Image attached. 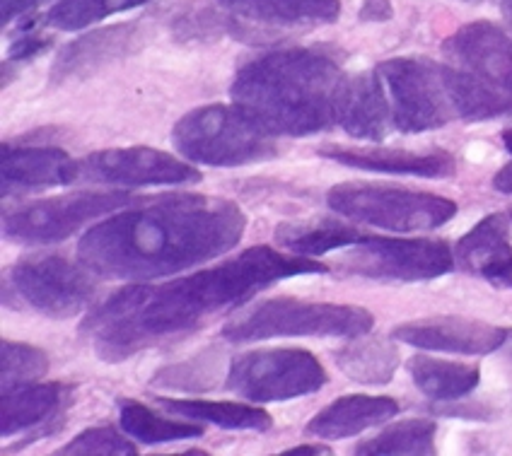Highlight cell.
<instances>
[{
	"label": "cell",
	"instance_id": "1",
	"mask_svg": "<svg viewBox=\"0 0 512 456\" xmlns=\"http://www.w3.org/2000/svg\"><path fill=\"white\" fill-rule=\"evenodd\" d=\"M327 271L331 266L312 256H285L271 247H252L196 276L162 285H128L114 292L83 321V333L102 360L124 362L155 343L235 312L256 292L285 278Z\"/></svg>",
	"mask_w": 512,
	"mask_h": 456
},
{
	"label": "cell",
	"instance_id": "2",
	"mask_svg": "<svg viewBox=\"0 0 512 456\" xmlns=\"http://www.w3.org/2000/svg\"><path fill=\"white\" fill-rule=\"evenodd\" d=\"M244 227L240 206L225 198L162 196L97 222L78 256L95 276L148 283L228 254Z\"/></svg>",
	"mask_w": 512,
	"mask_h": 456
},
{
	"label": "cell",
	"instance_id": "3",
	"mask_svg": "<svg viewBox=\"0 0 512 456\" xmlns=\"http://www.w3.org/2000/svg\"><path fill=\"white\" fill-rule=\"evenodd\" d=\"M348 78L322 49H278L237 70L232 102L276 136H312L339 124Z\"/></svg>",
	"mask_w": 512,
	"mask_h": 456
},
{
	"label": "cell",
	"instance_id": "4",
	"mask_svg": "<svg viewBox=\"0 0 512 456\" xmlns=\"http://www.w3.org/2000/svg\"><path fill=\"white\" fill-rule=\"evenodd\" d=\"M442 51L459 119L512 116V37L505 29L493 22H471L459 27Z\"/></svg>",
	"mask_w": 512,
	"mask_h": 456
},
{
	"label": "cell",
	"instance_id": "5",
	"mask_svg": "<svg viewBox=\"0 0 512 456\" xmlns=\"http://www.w3.org/2000/svg\"><path fill=\"white\" fill-rule=\"evenodd\" d=\"M278 136L261 126L240 104L199 107L177 121L172 143L196 165L242 167L278 155Z\"/></svg>",
	"mask_w": 512,
	"mask_h": 456
},
{
	"label": "cell",
	"instance_id": "6",
	"mask_svg": "<svg viewBox=\"0 0 512 456\" xmlns=\"http://www.w3.org/2000/svg\"><path fill=\"white\" fill-rule=\"evenodd\" d=\"M375 317L356 304L305 302L273 297L232 314L223 326V338L232 343L269 341L285 336H343L358 338L372 331Z\"/></svg>",
	"mask_w": 512,
	"mask_h": 456
},
{
	"label": "cell",
	"instance_id": "7",
	"mask_svg": "<svg viewBox=\"0 0 512 456\" xmlns=\"http://www.w3.org/2000/svg\"><path fill=\"white\" fill-rule=\"evenodd\" d=\"M327 203L334 213L353 222L389 232H430L457 215V203L426 191L389 184L348 181L329 189Z\"/></svg>",
	"mask_w": 512,
	"mask_h": 456
},
{
	"label": "cell",
	"instance_id": "8",
	"mask_svg": "<svg viewBox=\"0 0 512 456\" xmlns=\"http://www.w3.org/2000/svg\"><path fill=\"white\" fill-rule=\"evenodd\" d=\"M387 92L394 128L401 133H426L459 119L445 63L428 58H389L375 68Z\"/></svg>",
	"mask_w": 512,
	"mask_h": 456
},
{
	"label": "cell",
	"instance_id": "9",
	"mask_svg": "<svg viewBox=\"0 0 512 456\" xmlns=\"http://www.w3.org/2000/svg\"><path fill=\"white\" fill-rule=\"evenodd\" d=\"M327 370L302 348L252 350L230 362L225 389L252 403H276L317 394Z\"/></svg>",
	"mask_w": 512,
	"mask_h": 456
},
{
	"label": "cell",
	"instance_id": "10",
	"mask_svg": "<svg viewBox=\"0 0 512 456\" xmlns=\"http://www.w3.org/2000/svg\"><path fill=\"white\" fill-rule=\"evenodd\" d=\"M97 285L73 261L58 254L27 256L5 276V295L54 319H68L85 312L95 300Z\"/></svg>",
	"mask_w": 512,
	"mask_h": 456
},
{
	"label": "cell",
	"instance_id": "11",
	"mask_svg": "<svg viewBox=\"0 0 512 456\" xmlns=\"http://www.w3.org/2000/svg\"><path fill=\"white\" fill-rule=\"evenodd\" d=\"M346 256L336 268L351 276L375 280H433L455 268V254L442 239H399L363 235L356 244L346 247Z\"/></svg>",
	"mask_w": 512,
	"mask_h": 456
},
{
	"label": "cell",
	"instance_id": "12",
	"mask_svg": "<svg viewBox=\"0 0 512 456\" xmlns=\"http://www.w3.org/2000/svg\"><path fill=\"white\" fill-rule=\"evenodd\" d=\"M131 203L128 194H73L49 201L29 203L25 208H17L5 215L3 232L10 242L17 244H54L63 242L87 222L114 213L116 208H124Z\"/></svg>",
	"mask_w": 512,
	"mask_h": 456
},
{
	"label": "cell",
	"instance_id": "13",
	"mask_svg": "<svg viewBox=\"0 0 512 456\" xmlns=\"http://www.w3.org/2000/svg\"><path fill=\"white\" fill-rule=\"evenodd\" d=\"M199 169L153 148L92 152L78 160V181L109 186H172L199 181Z\"/></svg>",
	"mask_w": 512,
	"mask_h": 456
},
{
	"label": "cell",
	"instance_id": "14",
	"mask_svg": "<svg viewBox=\"0 0 512 456\" xmlns=\"http://www.w3.org/2000/svg\"><path fill=\"white\" fill-rule=\"evenodd\" d=\"M508 333L510 331L486 324V321L462 317H430L397 326L392 331V338L421 350H438V353L459 355H488L496 353L508 341Z\"/></svg>",
	"mask_w": 512,
	"mask_h": 456
},
{
	"label": "cell",
	"instance_id": "15",
	"mask_svg": "<svg viewBox=\"0 0 512 456\" xmlns=\"http://www.w3.org/2000/svg\"><path fill=\"white\" fill-rule=\"evenodd\" d=\"M138 42H141V27L136 22L104 27L85 34V37L68 44L66 49H61V54L56 56V63L51 66V83L61 85L66 80H83L95 70L131 54Z\"/></svg>",
	"mask_w": 512,
	"mask_h": 456
},
{
	"label": "cell",
	"instance_id": "16",
	"mask_svg": "<svg viewBox=\"0 0 512 456\" xmlns=\"http://www.w3.org/2000/svg\"><path fill=\"white\" fill-rule=\"evenodd\" d=\"M78 181V160L66 150L49 145H13L3 148V191L49 189Z\"/></svg>",
	"mask_w": 512,
	"mask_h": 456
},
{
	"label": "cell",
	"instance_id": "17",
	"mask_svg": "<svg viewBox=\"0 0 512 456\" xmlns=\"http://www.w3.org/2000/svg\"><path fill=\"white\" fill-rule=\"evenodd\" d=\"M455 259L471 276L512 288V244L508 237V218L491 213L457 242Z\"/></svg>",
	"mask_w": 512,
	"mask_h": 456
},
{
	"label": "cell",
	"instance_id": "18",
	"mask_svg": "<svg viewBox=\"0 0 512 456\" xmlns=\"http://www.w3.org/2000/svg\"><path fill=\"white\" fill-rule=\"evenodd\" d=\"M319 155L339 165L380 174H406V177H450L455 160L447 152H411L392 148H324Z\"/></svg>",
	"mask_w": 512,
	"mask_h": 456
},
{
	"label": "cell",
	"instance_id": "19",
	"mask_svg": "<svg viewBox=\"0 0 512 456\" xmlns=\"http://www.w3.org/2000/svg\"><path fill=\"white\" fill-rule=\"evenodd\" d=\"M397 413L399 403L389 396H341L314 415L305 432L319 440H346V437L360 435V432L387 423Z\"/></svg>",
	"mask_w": 512,
	"mask_h": 456
},
{
	"label": "cell",
	"instance_id": "20",
	"mask_svg": "<svg viewBox=\"0 0 512 456\" xmlns=\"http://www.w3.org/2000/svg\"><path fill=\"white\" fill-rule=\"evenodd\" d=\"M339 124L348 136L360 140H382L392 131V109H389L387 92L375 70L348 78L341 99Z\"/></svg>",
	"mask_w": 512,
	"mask_h": 456
},
{
	"label": "cell",
	"instance_id": "21",
	"mask_svg": "<svg viewBox=\"0 0 512 456\" xmlns=\"http://www.w3.org/2000/svg\"><path fill=\"white\" fill-rule=\"evenodd\" d=\"M232 15L271 27L331 25L341 15V0H218Z\"/></svg>",
	"mask_w": 512,
	"mask_h": 456
},
{
	"label": "cell",
	"instance_id": "22",
	"mask_svg": "<svg viewBox=\"0 0 512 456\" xmlns=\"http://www.w3.org/2000/svg\"><path fill=\"white\" fill-rule=\"evenodd\" d=\"M68 389L58 382H29L3 391V437L25 432L61 408Z\"/></svg>",
	"mask_w": 512,
	"mask_h": 456
},
{
	"label": "cell",
	"instance_id": "23",
	"mask_svg": "<svg viewBox=\"0 0 512 456\" xmlns=\"http://www.w3.org/2000/svg\"><path fill=\"white\" fill-rule=\"evenodd\" d=\"M409 374L418 389L433 401H457L479 387L481 372L474 365L438 360L430 355H413Z\"/></svg>",
	"mask_w": 512,
	"mask_h": 456
},
{
	"label": "cell",
	"instance_id": "24",
	"mask_svg": "<svg viewBox=\"0 0 512 456\" xmlns=\"http://www.w3.org/2000/svg\"><path fill=\"white\" fill-rule=\"evenodd\" d=\"M336 365L353 382L382 387L392 382L397 374L399 350L382 338H370V341H358L341 348L336 353Z\"/></svg>",
	"mask_w": 512,
	"mask_h": 456
},
{
	"label": "cell",
	"instance_id": "25",
	"mask_svg": "<svg viewBox=\"0 0 512 456\" xmlns=\"http://www.w3.org/2000/svg\"><path fill=\"white\" fill-rule=\"evenodd\" d=\"M157 403L170 408L172 413L184 418L203 420V423L218 425L225 430H256L266 432L273 428V418L266 411L244 403L230 401H201V399H157Z\"/></svg>",
	"mask_w": 512,
	"mask_h": 456
},
{
	"label": "cell",
	"instance_id": "26",
	"mask_svg": "<svg viewBox=\"0 0 512 456\" xmlns=\"http://www.w3.org/2000/svg\"><path fill=\"white\" fill-rule=\"evenodd\" d=\"M435 428L433 420L413 418L401 420L397 425H389L380 435L363 442L356 449L358 456H426L435 454Z\"/></svg>",
	"mask_w": 512,
	"mask_h": 456
},
{
	"label": "cell",
	"instance_id": "27",
	"mask_svg": "<svg viewBox=\"0 0 512 456\" xmlns=\"http://www.w3.org/2000/svg\"><path fill=\"white\" fill-rule=\"evenodd\" d=\"M119 423L126 435L143 444H165L191 440V437H201L203 430L199 425L179 423V420L162 418L148 406L136 401H124L119 408Z\"/></svg>",
	"mask_w": 512,
	"mask_h": 456
},
{
	"label": "cell",
	"instance_id": "28",
	"mask_svg": "<svg viewBox=\"0 0 512 456\" xmlns=\"http://www.w3.org/2000/svg\"><path fill=\"white\" fill-rule=\"evenodd\" d=\"M276 239L281 247H285L293 254L300 256H317L331 254V251H341L351 244H356L363 235L356 230H348V227L336 225H317V227H300V225H283L278 227Z\"/></svg>",
	"mask_w": 512,
	"mask_h": 456
},
{
	"label": "cell",
	"instance_id": "29",
	"mask_svg": "<svg viewBox=\"0 0 512 456\" xmlns=\"http://www.w3.org/2000/svg\"><path fill=\"white\" fill-rule=\"evenodd\" d=\"M145 3H150V0H58L46 13L44 22L49 27L61 29V32H75V29H85Z\"/></svg>",
	"mask_w": 512,
	"mask_h": 456
},
{
	"label": "cell",
	"instance_id": "30",
	"mask_svg": "<svg viewBox=\"0 0 512 456\" xmlns=\"http://www.w3.org/2000/svg\"><path fill=\"white\" fill-rule=\"evenodd\" d=\"M49 372V358L44 350L29 343L3 341V391L42 379Z\"/></svg>",
	"mask_w": 512,
	"mask_h": 456
},
{
	"label": "cell",
	"instance_id": "31",
	"mask_svg": "<svg viewBox=\"0 0 512 456\" xmlns=\"http://www.w3.org/2000/svg\"><path fill=\"white\" fill-rule=\"evenodd\" d=\"M136 452V444L114 428H90L61 449L66 456H133Z\"/></svg>",
	"mask_w": 512,
	"mask_h": 456
},
{
	"label": "cell",
	"instance_id": "32",
	"mask_svg": "<svg viewBox=\"0 0 512 456\" xmlns=\"http://www.w3.org/2000/svg\"><path fill=\"white\" fill-rule=\"evenodd\" d=\"M51 39L42 34V29H34V27H25V32L20 29V37L15 39L13 44H10L8 49V58L10 61H17V63H25V61H32L34 56H39L42 51L49 49Z\"/></svg>",
	"mask_w": 512,
	"mask_h": 456
},
{
	"label": "cell",
	"instance_id": "33",
	"mask_svg": "<svg viewBox=\"0 0 512 456\" xmlns=\"http://www.w3.org/2000/svg\"><path fill=\"white\" fill-rule=\"evenodd\" d=\"M49 3V0H0V17H3V25H13L17 17H25L37 10L39 5Z\"/></svg>",
	"mask_w": 512,
	"mask_h": 456
},
{
	"label": "cell",
	"instance_id": "34",
	"mask_svg": "<svg viewBox=\"0 0 512 456\" xmlns=\"http://www.w3.org/2000/svg\"><path fill=\"white\" fill-rule=\"evenodd\" d=\"M392 17V3L389 0H365L360 8L363 22H387Z\"/></svg>",
	"mask_w": 512,
	"mask_h": 456
},
{
	"label": "cell",
	"instance_id": "35",
	"mask_svg": "<svg viewBox=\"0 0 512 456\" xmlns=\"http://www.w3.org/2000/svg\"><path fill=\"white\" fill-rule=\"evenodd\" d=\"M493 186H496L498 191H503V194H512V162L493 177Z\"/></svg>",
	"mask_w": 512,
	"mask_h": 456
},
{
	"label": "cell",
	"instance_id": "36",
	"mask_svg": "<svg viewBox=\"0 0 512 456\" xmlns=\"http://www.w3.org/2000/svg\"><path fill=\"white\" fill-rule=\"evenodd\" d=\"M319 454H331V449L327 447H293V449H285L281 456H319Z\"/></svg>",
	"mask_w": 512,
	"mask_h": 456
},
{
	"label": "cell",
	"instance_id": "37",
	"mask_svg": "<svg viewBox=\"0 0 512 456\" xmlns=\"http://www.w3.org/2000/svg\"><path fill=\"white\" fill-rule=\"evenodd\" d=\"M503 145H505V150H508L512 155V128H510V131L503 133Z\"/></svg>",
	"mask_w": 512,
	"mask_h": 456
},
{
	"label": "cell",
	"instance_id": "38",
	"mask_svg": "<svg viewBox=\"0 0 512 456\" xmlns=\"http://www.w3.org/2000/svg\"><path fill=\"white\" fill-rule=\"evenodd\" d=\"M503 15L508 17V22L512 25V0H503Z\"/></svg>",
	"mask_w": 512,
	"mask_h": 456
},
{
	"label": "cell",
	"instance_id": "39",
	"mask_svg": "<svg viewBox=\"0 0 512 456\" xmlns=\"http://www.w3.org/2000/svg\"><path fill=\"white\" fill-rule=\"evenodd\" d=\"M464 3H479V0H464Z\"/></svg>",
	"mask_w": 512,
	"mask_h": 456
},
{
	"label": "cell",
	"instance_id": "40",
	"mask_svg": "<svg viewBox=\"0 0 512 456\" xmlns=\"http://www.w3.org/2000/svg\"><path fill=\"white\" fill-rule=\"evenodd\" d=\"M510 218H512V215H510Z\"/></svg>",
	"mask_w": 512,
	"mask_h": 456
}]
</instances>
